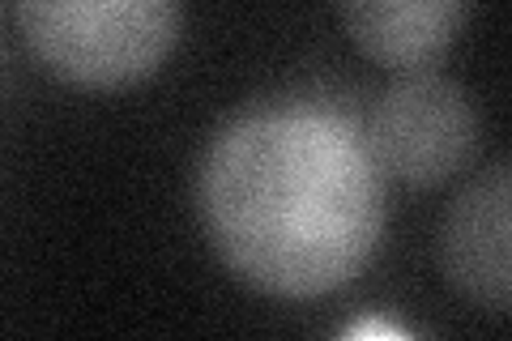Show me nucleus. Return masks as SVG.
Returning <instances> with one entry per match:
<instances>
[{"label":"nucleus","instance_id":"nucleus-3","mask_svg":"<svg viewBox=\"0 0 512 341\" xmlns=\"http://www.w3.org/2000/svg\"><path fill=\"white\" fill-rule=\"evenodd\" d=\"M483 120L453 77L406 69L380 94L367 128V150L384 175L414 188H436L474 162Z\"/></svg>","mask_w":512,"mask_h":341},{"label":"nucleus","instance_id":"nucleus-1","mask_svg":"<svg viewBox=\"0 0 512 341\" xmlns=\"http://www.w3.org/2000/svg\"><path fill=\"white\" fill-rule=\"evenodd\" d=\"M214 252L274 299L355 282L384 235V171L367 137L325 107H261L210 141L197 180Z\"/></svg>","mask_w":512,"mask_h":341},{"label":"nucleus","instance_id":"nucleus-4","mask_svg":"<svg viewBox=\"0 0 512 341\" xmlns=\"http://www.w3.org/2000/svg\"><path fill=\"white\" fill-rule=\"evenodd\" d=\"M508 231V167L491 162L453 201L440 235V261L448 282L470 303L487 307L491 316H504L512 295Z\"/></svg>","mask_w":512,"mask_h":341},{"label":"nucleus","instance_id":"nucleus-5","mask_svg":"<svg viewBox=\"0 0 512 341\" xmlns=\"http://www.w3.org/2000/svg\"><path fill=\"white\" fill-rule=\"evenodd\" d=\"M355 47L389 69H427L470 18V0H338Z\"/></svg>","mask_w":512,"mask_h":341},{"label":"nucleus","instance_id":"nucleus-2","mask_svg":"<svg viewBox=\"0 0 512 341\" xmlns=\"http://www.w3.org/2000/svg\"><path fill=\"white\" fill-rule=\"evenodd\" d=\"M18 18L52 77L77 90H128L175 52L184 0H18Z\"/></svg>","mask_w":512,"mask_h":341}]
</instances>
